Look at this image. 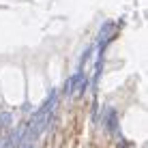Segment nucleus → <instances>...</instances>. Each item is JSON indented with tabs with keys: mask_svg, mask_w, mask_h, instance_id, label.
Masks as SVG:
<instances>
[{
	"mask_svg": "<svg viewBox=\"0 0 148 148\" xmlns=\"http://www.w3.org/2000/svg\"><path fill=\"white\" fill-rule=\"evenodd\" d=\"M54 103H56V92L52 90V95L47 97V101L43 103V108L37 112V116H34L32 122H30V135H39L41 129L47 125V114H49V108H54Z\"/></svg>",
	"mask_w": 148,
	"mask_h": 148,
	"instance_id": "nucleus-1",
	"label": "nucleus"
},
{
	"mask_svg": "<svg viewBox=\"0 0 148 148\" xmlns=\"http://www.w3.org/2000/svg\"><path fill=\"white\" fill-rule=\"evenodd\" d=\"M82 82V73H77V75H73V77H71L67 84H64V90H67V92H75V86H77Z\"/></svg>",
	"mask_w": 148,
	"mask_h": 148,
	"instance_id": "nucleus-2",
	"label": "nucleus"
},
{
	"mask_svg": "<svg viewBox=\"0 0 148 148\" xmlns=\"http://www.w3.org/2000/svg\"><path fill=\"white\" fill-rule=\"evenodd\" d=\"M0 122H2V125H9V122H11V114H2L0 116Z\"/></svg>",
	"mask_w": 148,
	"mask_h": 148,
	"instance_id": "nucleus-3",
	"label": "nucleus"
}]
</instances>
